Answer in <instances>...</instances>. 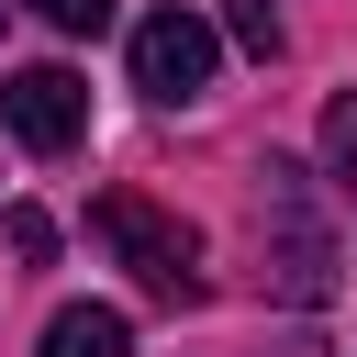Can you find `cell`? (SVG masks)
I'll return each mask as SVG.
<instances>
[{"label":"cell","instance_id":"6da1fadb","mask_svg":"<svg viewBox=\"0 0 357 357\" xmlns=\"http://www.w3.org/2000/svg\"><path fill=\"white\" fill-rule=\"evenodd\" d=\"M89 234L134 268L145 301H201V234H190L178 212H156L145 190H100V201H89Z\"/></svg>","mask_w":357,"mask_h":357},{"label":"cell","instance_id":"7a4b0ae2","mask_svg":"<svg viewBox=\"0 0 357 357\" xmlns=\"http://www.w3.org/2000/svg\"><path fill=\"white\" fill-rule=\"evenodd\" d=\"M257 201H268V290L301 301V312H324L335 301V234L312 223V167L268 156L257 167Z\"/></svg>","mask_w":357,"mask_h":357},{"label":"cell","instance_id":"3957f363","mask_svg":"<svg viewBox=\"0 0 357 357\" xmlns=\"http://www.w3.org/2000/svg\"><path fill=\"white\" fill-rule=\"evenodd\" d=\"M212 56H223V33H212L201 11H178V0L134 22V89L167 100V112H190V100L212 89Z\"/></svg>","mask_w":357,"mask_h":357},{"label":"cell","instance_id":"277c9868","mask_svg":"<svg viewBox=\"0 0 357 357\" xmlns=\"http://www.w3.org/2000/svg\"><path fill=\"white\" fill-rule=\"evenodd\" d=\"M0 123H11L33 156H78V145H89V78H78V67H11V78H0Z\"/></svg>","mask_w":357,"mask_h":357},{"label":"cell","instance_id":"5b68a950","mask_svg":"<svg viewBox=\"0 0 357 357\" xmlns=\"http://www.w3.org/2000/svg\"><path fill=\"white\" fill-rule=\"evenodd\" d=\"M33 357H134V324L112 312V301H67L56 324H45V346Z\"/></svg>","mask_w":357,"mask_h":357},{"label":"cell","instance_id":"8992f818","mask_svg":"<svg viewBox=\"0 0 357 357\" xmlns=\"http://www.w3.org/2000/svg\"><path fill=\"white\" fill-rule=\"evenodd\" d=\"M324 167H335V190L357 201V89H335V100H324Z\"/></svg>","mask_w":357,"mask_h":357},{"label":"cell","instance_id":"52a82bcc","mask_svg":"<svg viewBox=\"0 0 357 357\" xmlns=\"http://www.w3.org/2000/svg\"><path fill=\"white\" fill-rule=\"evenodd\" d=\"M212 33H234L245 56H279V11L268 0H212Z\"/></svg>","mask_w":357,"mask_h":357},{"label":"cell","instance_id":"ba28073f","mask_svg":"<svg viewBox=\"0 0 357 357\" xmlns=\"http://www.w3.org/2000/svg\"><path fill=\"white\" fill-rule=\"evenodd\" d=\"M33 22H56V33H78V45H100L112 33V0H22Z\"/></svg>","mask_w":357,"mask_h":357},{"label":"cell","instance_id":"9c48e42d","mask_svg":"<svg viewBox=\"0 0 357 357\" xmlns=\"http://www.w3.org/2000/svg\"><path fill=\"white\" fill-rule=\"evenodd\" d=\"M0 234H11V257H22V268H45V257H56V223H45L33 201H11V223H0Z\"/></svg>","mask_w":357,"mask_h":357},{"label":"cell","instance_id":"30bf717a","mask_svg":"<svg viewBox=\"0 0 357 357\" xmlns=\"http://www.w3.org/2000/svg\"><path fill=\"white\" fill-rule=\"evenodd\" d=\"M268 357H335V346H324V335H279Z\"/></svg>","mask_w":357,"mask_h":357}]
</instances>
